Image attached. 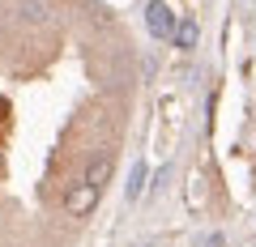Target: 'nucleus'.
<instances>
[{"label":"nucleus","mask_w":256,"mask_h":247,"mask_svg":"<svg viewBox=\"0 0 256 247\" xmlns=\"http://www.w3.org/2000/svg\"><path fill=\"white\" fill-rule=\"evenodd\" d=\"M146 26H150V34L154 38H171L175 34V17H171V9H166V4H150V13H146Z\"/></svg>","instance_id":"nucleus-1"},{"label":"nucleus","mask_w":256,"mask_h":247,"mask_svg":"<svg viewBox=\"0 0 256 247\" xmlns=\"http://www.w3.org/2000/svg\"><path fill=\"white\" fill-rule=\"evenodd\" d=\"M175 43H180V47H192V43H196V26H192V21H184V26L175 30Z\"/></svg>","instance_id":"nucleus-2"},{"label":"nucleus","mask_w":256,"mask_h":247,"mask_svg":"<svg viewBox=\"0 0 256 247\" xmlns=\"http://www.w3.org/2000/svg\"><path fill=\"white\" fill-rule=\"evenodd\" d=\"M141 183H146V166H137V171H132V183H128V201H137V196H141Z\"/></svg>","instance_id":"nucleus-3"}]
</instances>
